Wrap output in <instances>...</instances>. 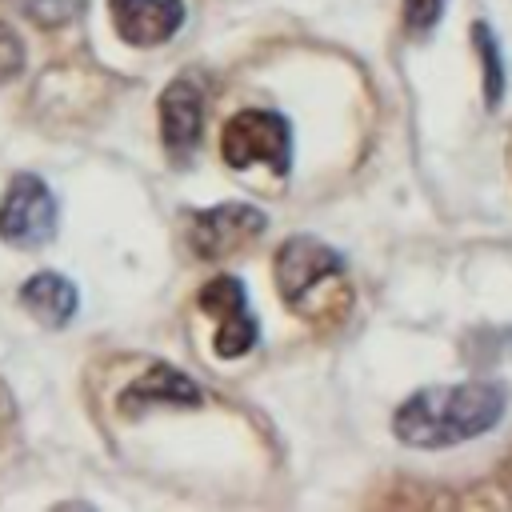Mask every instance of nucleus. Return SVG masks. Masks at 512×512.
Wrapping results in <instances>:
<instances>
[{
    "label": "nucleus",
    "mask_w": 512,
    "mask_h": 512,
    "mask_svg": "<svg viewBox=\"0 0 512 512\" xmlns=\"http://www.w3.org/2000/svg\"><path fill=\"white\" fill-rule=\"evenodd\" d=\"M200 308L212 312L220 320L216 328V352L220 356H244L252 344H256V320L248 312V300H244V284L236 276H216L204 284L200 292Z\"/></svg>",
    "instance_id": "423d86ee"
},
{
    "label": "nucleus",
    "mask_w": 512,
    "mask_h": 512,
    "mask_svg": "<svg viewBox=\"0 0 512 512\" xmlns=\"http://www.w3.org/2000/svg\"><path fill=\"white\" fill-rule=\"evenodd\" d=\"M472 40H476L480 60H484V100H488V108H496L500 96H504V64H500L496 36H492L488 24H476V28H472Z\"/></svg>",
    "instance_id": "9b49d317"
},
{
    "label": "nucleus",
    "mask_w": 512,
    "mask_h": 512,
    "mask_svg": "<svg viewBox=\"0 0 512 512\" xmlns=\"http://www.w3.org/2000/svg\"><path fill=\"white\" fill-rule=\"evenodd\" d=\"M148 404H184V408H192V404H200V388L184 372H176L168 364H156L136 384H128V392L120 396L124 412H140Z\"/></svg>",
    "instance_id": "1a4fd4ad"
},
{
    "label": "nucleus",
    "mask_w": 512,
    "mask_h": 512,
    "mask_svg": "<svg viewBox=\"0 0 512 512\" xmlns=\"http://www.w3.org/2000/svg\"><path fill=\"white\" fill-rule=\"evenodd\" d=\"M444 12V0H404V20L412 32H428Z\"/></svg>",
    "instance_id": "ddd939ff"
},
{
    "label": "nucleus",
    "mask_w": 512,
    "mask_h": 512,
    "mask_svg": "<svg viewBox=\"0 0 512 512\" xmlns=\"http://www.w3.org/2000/svg\"><path fill=\"white\" fill-rule=\"evenodd\" d=\"M264 224H268L264 212L252 204H216V208L192 216V248L204 260H216V256H228V252L244 248L248 240H256L264 232Z\"/></svg>",
    "instance_id": "20e7f679"
},
{
    "label": "nucleus",
    "mask_w": 512,
    "mask_h": 512,
    "mask_svg": "<svg viewBox=\"0 0 512 512\" xmlns=\"http://www.w3.org/2000/svg\"><path fill=\"white\" fill-rule=\"evenodd\" d=\"M504 388L492 380H468L452 388H424L396 408V436L416 448H448L472 440L504 416Z\"/></svg>",
    "instance_id": "f257e3e1"
},
{
    "label": "nucleus",
    "mask_w": 512,
    "mask_h": 512,
    "mask_svg": "<svg viewBox=\"0 0 512 512\" xmlns=\"http://www.w3.org/2000/svg\"><path fill=\"white\" fill-rule=\"evenodd\" d=\"M20 68H24V44L8 24H0V84L12 80Z\"/></svg>",
    "instance_id": "f8f14e48"
},
{
    "label": "nucleus",
    "mask_w": 512,
    "mask_h": 512,
    "mask_svg": "<svg viewBox=\"0 0 512 512\" xmlns=\"http://www.w3.org/2000/svg\"><path fill=\"white\" fill-rule=\"evenodd\" d=\"M56 236V196L32 172L12 176L0 204V240L12 248H40Z\"/></svg>",
    "instance_id": "7ed1b4c3"
},
{
    "label": "nucleus",
    "mask_w": 512,
    "mask_h": 512,
    "mask_svg": "<svg viewBox=\"0 0 512 512\" xmlns=\"http://www.w3.org/2000/svg\"><path fill=\"white\" fill-rule=\"evenodd\" d=\"M20 304H24L36 320L60 328V324H68V320L76 316V288H72L64 276H56V272H36V276L24 280Z\"/></svg>",
    "instance_id": "9d476101"
},
{
    "label": "nucleus",
    "mask_w": 512,
    "mask_h": 512,
    "mask_svg": "<svg viewBox=\"0 0 512 512\" xmlns=\"http://www.w3.org/2000/svg\"><path fill=\"white\" fill-rule=\"evenodd\" d=\"M220 156L228 168H252V164H268L272 172H288L292 168V132L288 120L280 112L268 108H244L236 112L224 132H220Z\"/></svg>",
    "instance_id": "f03ea898"
},
{
    "label": "nucleus",
    "mask_w": 512,
    "mask_h": 512,
    "mask_svg": "<svg viewBox=\"0 0 512 512\" xmlns=\"http://www.w3.org/2000/svg\"><path fill=\"white\" fill-rule=\"evenodd\" d=\"M108 16L120 40L136 48H152L172 40V32L184 24V4L180 0H108Z\"/></svg>",
    "instance_id": "0eeeda50"
},
{
    "label": "nucleus",
    "mask_w": 512,
    "mask_h": 512,
    "mask_svg": "<svg viewBox=\"0 0 512 512\" xmlns=\"http://www.w3.org/2000/svg\"><path fill=\"white\" fill-rule=\"evenodd\" d=\"M344 268L340 252L312 240V236H292L280 244L276 252V284H280V296L288 304H300L304 292H312L324 276H336Z\"/></svg>",
    "instance_id": "39448f33"
},
{
    "label": "nucleus",
    "mask_w": 512,
    "mask_h": 512,
    "mask_svg": "<svg viewBox=\"0 0 512 512\" xmlns=\"http://www.w3.org/2000/svg\"><path fill=\"white\" fill-rule=\"evenodd\" d=\"M200 124H204V100H200V88L192 80H172L160 96V136H164V148L184 160L196 140H200Z\"/></svg>",
    "instance_id": "6e6552de"
}]
</instances>
